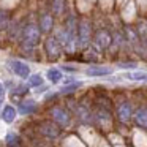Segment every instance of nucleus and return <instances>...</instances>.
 Here are the masks:
<instances>
[{"instance_id":"393cba45","label":"nucleus","mask_w":147,"mask_h":147,"mask_svg":"<svg viewBox=\"0 0 147 147\" xmlns=\"http://www.w3.org/2000/svg\"><path fill=\"white\" fill-rule=\"evenodd\" d=\"M3 92H5V89H3V86H2V84H0V96L3 95Z\"/></svg>"},{"instance_id":"aec40b11","label":"nucleus","mask_w":147,"mask_h":147,"mask_svg":"<svg viewBox=\"0 0 147 147\" xmlns=\"http://www.w3.org/2000/svg\"><path fill=\"white\" fill-rule=\"evenodd\" d=\"M81 86H82V84H81V82H73V84H68V86H65L63 89L60 90V92H62V93H68V92H73V90H76L78 87H81Z\"/></svg>"},{"instance_id":"39448f33","label":"nucleus","mask_w":147,"mask_h":147,"mask_svg":"<svg viewBox=\"0 0 147 147\" xmlns=\"http://www.w3.org/2000/svg\"><path fill=\"white\" fill-rule=\"evenodd\" d=\"M8 67H10V70L13 71L14 74H18V76L22 78V79H26V78L30 76V67L27 63H24V62H21V60H10L8 62Z\"/></svg>"},{"instance_id":"a211bd4d","label":"nucleus","mask_w":147,"mask_h":147,"mask_svg":"<svg viewBox=\"0 0 147 147\" xmlns=\"http://www.w3.org/2000/svg\"><path fill=\"white\" fill-rule=\"evenodd\" d=\"M29 86L30 87H40V86H43L41 74H32V76H29Z\"/></svg>"},{"instance_id":"bb28decb","label":"nucleus","mask_w":147,"mask_h":147,"mask_svg":"<svg viewBox=\"0 0 147 147\" xmlns=\"http://www.w3.org/2000/svg\"><path fill=\"white\" fill-rule=\"evenodd\" d=\"M146 41H147V36H146Z\"/></svg>"},{"instance_id":"4be33fe9","label":"nucleus","mask_w":147,"mask_h":147,"mask_svg":"<svg viewBox=\"0 0 147 147\" xmlns=\"http://www.w3.org/2000/svg\"><path fill=\"white\" fill-rule=\"evenodd\" d=\"M52 8H54V13H62V10H63V0H54Z\"/></svg>"},{"instance_id":"f3484780","label":"nucleus","mask_w":147,"mask_h":147,"mask_svg":"<svg viewBox=\"0 0 147 147\" xmlns=\"http://www.w3.org/2000/svg\"><path fill=\"white\" fill-rule=\"evenodd\" d=\"M5 141H7V147H19V136L16 133H8Z\"/></svg>"},{"instance_id":"f03ea898","label":"nucleus","mask_w":147,"mask_h":147,"mask_svg":"<svg viewBox=\"0 0 147 147\" xmlns=\"http://www.w3.org/2000/svg\"><path fill=\"white\" fill-rule=\"evenodd\" d=\"M90 38H92V30H90V24L87 21H82V22L78 26V43H79L81 48H86L89 45Z\"/></svg>"},{"instance_id":"0eeeda50","label":"nucleus","mask_w":147,"mask_h":147,"mask_svg":"<svg viewBox=\"0 0 147 147\" xmlns=\"http://www.w3.org/2000/svg\"><path fill=\"white\" fill-rule=\"evenodd\" d=\"M40 133H41L43 136L49 138V139H55V138L60 134V130H59L54 123L45 122V123H41V127H40Z\"/></svg>"},{"instance_id":"5701e85b","label":"nucleus","mask_w":147,"mask_h":147,"mask_svg":"<svg viewBox=\"0 0 147 147\" xmlns=\"http://www.w3.org/2000/svg\"><path fill=\"white\" fill-rule=\"evenodd\" d=\"M122 68H134L136 67V63H120Z\"/></svg>"},{"instance_id":"ddd939ff","label":"nucleus","mask_w":147,"mask_h":147,"mask_svg":"<svg viewBox=\"0 0 147 147\" xmlns=\"http://www.w3.org/2000/svg\"><path fill=\"white\" fill-rule=\"evenodd\" d=\"M2 119H3L7 123H11V122L16 119V109L13 106H5L3 111H2Z\"/></svg>"},{"instance_id":"20e7f679","label":"nucleus","mask_w":147,"mask_h":147,"mask_svg":"<svg viewBox=\"0 0 147 147\" xmlns=\"http://www.w3.org/2000/svg\"><path fill=\"white\" fill-rule=\"evenodd\" d=\"M45 49H46V54H48L49 59H57L62 52V46H60V43L55 40V36H48V38H46Z\"/></svg>"},{"instance_id":"b1692460","label":"nucleus","mask_w":147,"mask_h":147,"mask_svg":"<svg viewBox=\"0 0 147 147\" xmlns=\"http://www.w3.org/2000/svg\"><path fill=\"white\" fill-rule=\"evenodd\" d=\"M62 70H67V71H76V68H73V67H62Z\"/></svg>"},{"instance_id":"7ed1b4c3","label":"nucleus","mask_w":147,"mask_h":147,"mask_svg":"<svg viewBox=\"0 0 147 147\" xmlns=\"http://www.w3.org/2000/svg\"><path fill=\"white\" fill-rule=\"evenodd\" d=\"M111 43H112V36L108 30H98L95 33V36H93V46L96 49H100V51L101 49H108L111 46Z\"/></svg>"},{"instance_id":"423d86ee","label":"nucleus","mask_w":147,"mask_h":147,"mask_svg":"<svg viewBox=\"0 0 147 147\" xmlns=\"http://www.w3.org/2000/svg\"><path fill=\"white\" fill-rule=\"evenodd\" d=\"M51 115L54 117V120L62 127H67L70 123V114L65 111L63 108H52L51 109Z\"/></svg>"},{"instance_id":"6ab92c4d","label":"nucleus","mask_w":147,"mask_h":147,"mask_svg":"<svg viewBox=\"0 0 147 147\" xmlns=\"http://www.w3.org/2000/svg\"><path fill=\"white\" fill-rule=\"evenodd\" d=\"M8 26H10V14H8L7 11L0 10V30L7 29Z\"/></svg>"},{"instance_id":"dca6fc26","label":"nucleus","mask_w":147,"mask_h":147,"mask_svg":"<svg viewBox=\"0 0 147 147\" xmlns=\"http://www.w3.org/2000/svg\"><path fill=\"white\" fill-rule=\"evenodd\" d=\"M125 78L130 81H146L147 82V73H142V71H134V73H127Z\"/></svg>"},{"instance_id":"1a4fd4ad","label":"nucleus","mask_w":147,"mask_h":147,"mask_svg":"<svg viewBox=\"0 0 147 147\" xmlns=\"http://www.w3.org/2000/svg\"><path fill=\"white\" fill-rule=\"evenodd\" d=\"M54 27V18L51 16L49 13L43 14L41 19H40V32H45V33H49Z\"/></svg>"},{"instance_id":"4468645a","label":"nucleus","mask_w":147,"mask_h":147,"mask_svg":"<svg viewBox=\"0 0 147 147\" xmlns=\"http://www.w3.org/2000/svg\"><path fill=\"white\" fill-rule=\"evenodd\" d=\"M46 76H48V79L51 81V82L57 84L59 81H62V71L57 70V68H49L48 73H46Z\"/></svg>"},{"instance_id":"f257e3e1","label":"nucleus","mask_w":147,"mask_h":147,"mask_svg":"<svg viewBox=\"0 0 147 147\" xmlns=\"http://www.w3.org/2000/svg\"><path fill=\"white\" fill-rule=\"evenodd\" d=\"M21 38H22L24 45H29L35 48L40 41V29L35 24H27L22 30H21Z\"/></svg>"},{"instance_id":"9d476101","label":"nucleus","mask_w":147,"mask_h":147,"mask_svg":"<svg viewBox=\"0 0 147 147\" xmlns=\"http://www.w3.org/2000/svg\"><path fill=\"white\" fill-rule=\"evenodd\" d=\"M111 73H112V70L108 67H89L86 70L87 76H108Z\"/></svg>"},{"instance_id":"412c9836","label":"nucleus","mask_w":147,"mask_h":147,"mask_svg":"<svg viewBox=\"0 0 147 147\" xmlns=\"http://www.w3.org/2000/svg\"><path fill=\"white\" fill-rule=\"evenodd\" d=\"M96 119H98L100 122H109V112L100 109V111L96 112Z\"/></svg>"},{"instance_id":"6e6552de","label":"nucleus","mask_w":147,"mask_h":147,"mask_svg":"<svg viewBox=\"0 0 147 147\" xmlns=\"http://www.w3.org/2000/svg\"><path fill=\"white\" fill-rule=\"evenodd\" d=\"M131 114H133V109H131V105L127 101H123L122 105H119L117 108V117L120 122H128L131 119Z\"/></svg>"},{"instance_id":"a878e982","label":"nucleus","mask_w":147,"mask_h":147,"mask_svg":"<svg viewBox=\"0 0 147 147\" xmlns=\"http://www.w3.org/2000/svg\"><path fill=\"white\" fill-rule=\"evenodd\" d=\"M0 106H2V96H0Z\"/></svg>"},{"instance_id":"f8f14e48","label":"nucleus","mask_w":147,"mask_h":147,"mask_svg":"<svg viewBox=\"0 0 147 147\" xmlns=\"http://www.w3.org/2000/svg\"><path fill=\"white\" fill-rule=\"evenodd\" d=\"M134 120H136V123L139 125V127L147 128V108L138 109L136 114H134Z\"/></svg>"},{"instance_id":"2eb2a0df","label":"nucleus","mask_w":147,"mask_h":147,"mask_svg":"<svg viewBox=\"0 0 147 147\" xmlns=\"http://www.w3.org/2000/svg\"><path fill=\"white\" fill-rule=\"evenodd\" d=\"M78 117L81 119V120L84 122V123H87V122H90L92 120V115H90V112H89V109L86 108V106H78Z\"/></svg>"},{"instance_id":"9b49d317","label":"nucleus","mask_w":147,"mask_h":147,"mask_svg":"<svg viewBox=\"0 0 147 147\" xmlns=\"http://www.w3.org/2000/svg\"><path fill=\"white\" fill-rule=\"evenodd\" d=\"M36 111V103L33 100H24L19 105V112L21 114H32Z\"/></svg>"}]
</instances>
